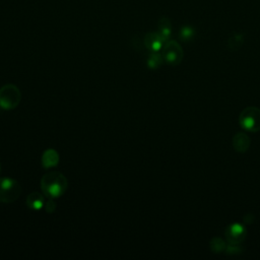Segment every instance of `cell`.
Segmentation results:
<instances>
[{"label": "cell", "mask_w": 260, "mask_h": 260, "mask_svg": "<svg viewBox=\"0 0 260 260\" xmlns=\"http://www.w3.org/2000/svg\"><path fill=\"white\" fill-rule=\"evenodd\" d=\"M21 193L19 183L11 178H0V202L12 203Z\"/></svg>", "instance_id": "cell-4"}, {"label": "cell", "mask_w": 260, "mask_h": 260, "mask_svg": "<svg viewBox=\"0 0 260 260\" xmlns=\"http://www.w3.org/2000/svg\"><path fill=\"white\" fill-rule=\"evenodd\" d=\"M45 209L47 212H54L56 209V204L52 199H49L46 203H45Z\"/></svg>", "instance_id": "cell-15"}, {"label": "cell", "mask_w": 260, "mask_h": 260, "mask_svg": "<svg viewBox=\"0 0 260 260\" xmlns=\"http://www.w3.org/2000/svg\"><path fill=\"white\" fill-rule=\"evenodd\" d=\"M239 123L244 130L250 132L260 131V108L255 106L245 108L239 116Z\"/></svg>", "instance_id": "cell-3"}, {"label": "cell", "mask_w": 260, "mask_h": 260, "mask_svg": "<svg viewBox=\"0 0 260 260\" xmlns=\"http://www.w3.org/2000/svg\"><path fill=\"white\" fill-rule=\"evenodd\" d=\"M224 236L229 244L240 245L245 240L247 236V231L243 224L239 222H234L225 229Z\"/></svg>", "instance_id": "cell-6"}, {"label": "cell", "mask_w": 260, "mask_h": 260, "mask_svg": "<svg viewBox=\"0 0 260 260\" xmlns=\"http://www.w3.org/2000/svg\"><path fill=\"white\" fill-rule=\"evenodd\" d=\"M21 101V92L14 84H5L0 88V108L3 110L15 109Z\"/></svg>", "instance_id": "cell-2"}, {"label": "cell", "mask_w": 260, "mask_h": 260, "mask_svg": "<svg viewBox=\"0 0 260 260\" xmlns=\"http://www.w3.org/2000/svg\"><path fill=\"white\" fill-rule=\"evenodd\" d=\"M0 173H1V166H0Z\"/></svg>", "instance_id": "cell-17"}, {"label": "cell", "mask_w": 260, "mask_h": 260, "mask_svg": "<svg viewBox=\"0 0 260 260\" xmlns=\"http://www.w3.org/2000/svg\"><path fill=\"white\" fill-rule=\"evenodd\" d=\"M59 159L60 157L58 152L53 148H49L45 150L42 155V165L44 168L50 169V168L56 167L59 162Z\"/></svg>", "instance_id": "cell-9"}, {"label": "cell", "mask_w": 260, "mask_h": 260, "mask_svg": "<svg viewBox=\"0 0 260 260\" xmlns=\"http://www.w3.org/2000/svg\"><path fill=\"white\" fill-rule=\"evenodd\" d=\"M191 37V31L189 30V28H184L181 32V38L184 40V41H187L189 40Z\"/></svg>", "instance_id": "cell-16"}, {"label": "cell", "mask_w": 260, "mask_h": 260, "mask_svg": "<svg viewBox=\"0 0 260 260\" xmlns=\"http://www.w3.org/2000/svg\"><path fill=\"white\" fill-rule=\"evenodd\" d=\"M243 249L239 246V245H235V244H229L225 248V252L228 255H237L242 253Z\"/></svg>", "instance_id": "cell-14"}, {"label": "cell", "mask_w": 260, "mask_h": 260, "mask_svg": "<svg viewBox=\"0 0 260 260\" xmlns=\"http://www.w3.org/2000/svg\"><path fill=\"white\" fill-rule=\"evenodd\" d=\"M158 28H159L158 34L162 37L165 41H167L171 35V25L168 19H161L158 23Z\"/></svg>", "instance_id": "cell-13"}, {"label": "cell", "mask_w": 260, "mask_h": 260, "mask_svg": "<svg viewBox=\"0 0 260 260\" xmlns=\"http://www.w3.org/2000/svg\"><path fill=\"white\" fill-rule=\"evenodd\" d=\"M26 205L32 210H39L45 205V198L38 192H32L26 197Z\"/></svg>", "instance_id": "cell-10"}, {"label": "cell", "mask_w": 260, "mask_h": 260, "mask_svg": "<svg viewBox=\"0 0 260 260\" xmlns=\"http://www.w3.org/2000/svg\"><path fill=\"white\" fill-rule=\"evenodd\" d=\"M161 56L164 61L170 65H178L183 60L184 52L182 47L175 41H169L162 46Z\"/></svg>", "instance_id": "cell-5"}, {"label": "cell", "mask_w": 260, "mask_h": 260, "mask_svg": "<svg viewBox=\"0 0 260 260\" xmlns=\"http://www.w3.org/2000/svg\"><path fill=\"white\" fill-rule=\"evenodd\" d=\"M209 246H210V250L213 253H221V252L225 251V248H226L225 242L219 237H213L210 241Z\"/></svg>", "instance_id": "cell-12"}, {"label": "cell", "mask_w": 260, "mask_h": 260, "mask_svg": "<svg viewBox=\"0 0 260 260\" xmlns=\"http://www.w3.org/2000/svg\"><path fill=\"white\" fill-rule=\"evenodd\" d=\"M251 140L245 132H238L233 137V147L239 153H244L250 148Z\"/></svg>", "instance_id": "cell-8"}, {"label": "cell", "mask_w": 260, "mask_h": 260, "mask_svg": "<svg viewBox=\"0 0 260 260\" xmlns=\"http://www.w3.org/2000/svg\"><path fill=\"white\" fill-rule=\"evenodd\" d=\"M166 41L158 32H148L143 39V44L151 52H158Z\"/></svg>", "instance_id": "cell-7"}, {"label": "cell", "mask_w": 260, "mask_h": 260, "mask_svg": "<svg viewBox=\"0 0 260 260\" xmlns=\"http://www.w3.org/2000/svg\"><path fill=\"white\" fill-rule=\"evenodd\" d=\"M164 62V58L161 56V54H158L157 52H152L148 58H147V67L149 69H157L158 67H160V65Z\"/></svg>", "instance_id": "cell-11"}, {"label": "cell", "mask_w": 260, "mask_h": 260, "mask_svg": "<svg viewBox=\"0 0 260 260\" xmlns=\"http://www.w3.org/2000/svg\"><path fill=\"white\" fill-rule=\"evenodd\" d=\"M68 187L66 177L56 171L46 173L41 180V188L44 194L50 198H57L63 195Z\"/></svg>", "instance_id": "cell-1"}]
</instances>
